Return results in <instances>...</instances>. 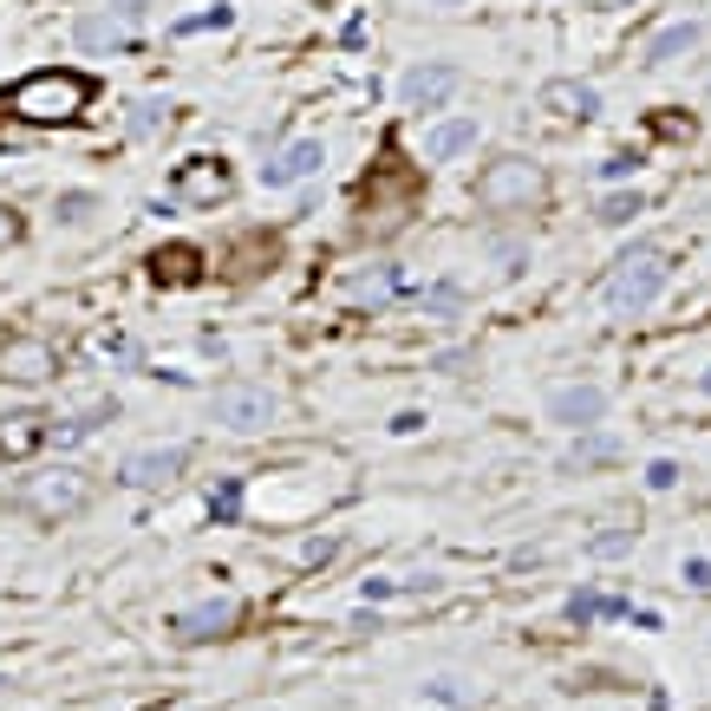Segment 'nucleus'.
Instances as JSON below:
<instances>
[{
    "label": "nucleus",
    "mask_w": 711,
    "mask_h": 711,
    "mask_svg": "<svg viewBox=\"0 0 711 711\" xmlns=\"http://www.w3.org/2000/svg\"><path fill=\"white\" fill-rule=\"evenodd\" d=\"M98 98V78L78 66H40L26 72L20 85L0 92V112L20 118V125H78Z\"/></svg>",
    "instance_id": "f257e3e1"
},
{
    "label": "nucleus",
    "mask_w": 711,
    "mask_h": 711,
    "mask_svg": "<svg viewBox=\"0 0 711 711\" xmlns=\"http://www.w3.org/2000/svg\"><path fill=\"white\" fill-rule=\"evenodd\" d=\"M418 210V177L385 150V163H372V177H365V190H359V222L353 235H392V229H405Z\"/></svg>",
    "instance_id": "f03ea898"
},
{
    "label": "nucleus",
    "mask_w": 711,
    "mask_h": 711,
    "mask_svg": "<svg viewBox=\"0 0 711 711\" xmlns=\"http://www.w3.org/2000/svg\"><path fill=\"white\" fill-rule=\"evenodd\" d=\"M666 282H672V268H666V255L652 248V242H634L620 262H614V275H607V287H601V300L620 314V320H640L646 307L666 294Z\"/></svg>",
    "instance_id": "7ed1b4c3"
},
{
    "label": "nucleus",
    "mask_w": 711,
    "mask_h": 711,
    "mask_svg": "<svg viewBox=\"0 0 711 711\" xmlns=\"http://www.w3.org/2000/svg\"><path fill=\"white\" fill-rule=\"evenodd\" d=\"M542 197V170L529 163V157H497V163H484V177H477V203L490 215H516L529 210Z\"/></svg>",
    "instance_id": "20e7f679"
},
{
    "label": "nucleus",
    "mask_w": 711,
    "mask_h": 711,
    "mask_svg": "<svg viewBox=\"0 0 711 711\" xmlns=\"http://www.w3.org/2000/svg\"><path fill=\"white\" fill-rule=\"evenodd\" d=\"M170 197H177V203H190V210H215V203H229V197H235V170H229V157H222V150H197V157H183V163L170 170Z\"/></svg>",
    "instance_id": "39448f33"
},
{
    "label": "nucleus",
    "mask_w": 711,
    "mask_h": 711,
    "mask_svg": "<svg viewBox=\"0 0 711 711\" xmlns=\"http://www.w3.org/2000/svg\"><path fill=\"white\" fill-rule=\"evenodd\" d=\"M210 412H215L222 431H242V437H248V431L275 425V392H268V385H248V379H229V385H215Z\"/></svg>",
    "instance_id": "423d86ee"
},
{
    "label": "nucleus",
    "mask_w": 711,
    "mask_h": 711,
    "mask_svg": "<svg viewBox=\"0 0 711 711\" xmlns=\"http://www.w3.org/2000/svg\"><path fill=\"white\" fill-rule=\"evenodd\" d=\"M457 85H464V66L457 60H418V66H405V78H399V105L425 118V112H444L457 98Z\"/></svg>",
    "instance_id": "0eeeda50"
},
{
    "label": "nucleus",
    "mask_w": 711,
    "mask_h": 711,
    "mask_svg": "<svg viewBox=\"0 0 711 711\" xmlns=\"http://www.w3.org/2000/svg\"><path fill=\"white\" fill-rule=\"evenodd\" d=\"M242 627V601L235 594H210V601H197V607H183L177 620H170V634L183 646H203V640H229Z\"/></svg>",
    "instance_id": "6e6552de"
},
{
    "label": "nucleus",
    "mask_w": 711,
    "mask_h": 711,
    "mask_svg": "<svg viewBox=\"0 0 711 711\" xmlns=\"http://www.w3.org/2000/svg\"><path fill=\"white\" fill-rule=\"evenodd\" d=\"M320 163H327V144H320V138L275 144V150L262 157V190H294V183L320 177Z\"/></svg>",
    "instance_id": "1a4fd4ad"
},
{
    "label": "nucleus",
    "mask_w": 711,
    "mask_h": 711,
    "mask_svg": "<svg viewBox=\"0 0 711 711\" xmlns=\"http://www.w3.org/2000/svg\"><path fill=\"white\" fill-rule=\"evenodd\" d=\"M85 502H92V477H85V470H53V477H40V484H33V490H26V509H33V516H46V522H66V516H78V509H85Z\"/></svg>",
    "instance_id": "9d476101"
},
{
    "label": "nucleus",
    "mask_w": 711,
    "mask_h": 711,
    "mask_svg": "<svg viewBox=\"0 0 711 711\" xmlns=\"http://www.w3.org/2000/svg\"><path fill=\"white\" fill-rule=\"evenodd\" d=\"M607 418V385H594V379H569V385H555L549 392V425L562 431H587Z\"/></svg>",
    "instance_id": "9b49d317"
},
{
    "label": "nucleus",
    "mask_w": 711,
    "mask_h": 711,
    "mask_svg": "<svg viewBox=\"0 0 711 711\" xmlns=\"http://www.w3.org/2000/svg\"><path fill=\"white\" fill-rule=\"evenodd\" d=\"M183 464H190L183 444H150V450H131V457L118 464V484H125V490H163V484L183 477Z\"/></svg>",
    "instance_id": "f8f14e48"
},
{
    "label": "nucleus",
    "mask_w": 711,
    "mask_h": 711,
    "mask_svg": "<svg viewBox=\"0 0 711 711\" xmlns=\"http://www.w3.org/2000/svg\"><path fill=\"white\" fill-rule=\"evenodd\" d=\"M0 372H7L13 385H46V379H60V353H53L40 333H13V340L0 347Z\"/></svg>",
    "instance_id": "ddd939ff"
},
{
    "label": "nucleus",
    "mask_w": 711,
    "mask_h": 711,
    "mask_svg": "<svg viewBox=\"0 0 711 711\" xmlns=\"http://www.w3.org/2000/svg\"><path fill=\"white\" fill-rule=\"evenodd\" d=\"M46 444H53V418H46V412H33V405L0 412V457H7V464H26V457H40Z\"/></svg>",
    "instance_id": "4468645a"
},
{
    "label": "nucleus",
    "mask_w": 711,
    "mask_h": 711,
    "mask_svg": "<svg viewBox=\"0 0 711 711\" xmlns=\"http://www.w3.org/2000/svg\"><path fill=\"white\" fill-rule=\"evenodd\" d=\"M72 46H78V53H125V46H131V20H118L112 7H78Z\"/></svg>",
    "instance_id": "2eb2a0df"
},
{
    "label": "nucleus",
    "mask_w": 711,
    "mask_h": 711,
    "mask_svg": "<svg viewBox=\"0 0 711 711\" xmlns=\"http://www.w3.org/2000/svg\"><path fill=\"white\" fill-rule=\"evenodd\" d=\"M484 144V118H437L425 131V157L431 163H457V157H470Z\"/></svg>",
    "instance_id": "dca6fc26"
},
{
    "label": "nucleus",
    "mask_w": 711,
    "mask_h": 711,
    "mask_svg": "<svg viewBox=\"0 0 711 711\" xmlns=\"http://www.w3.org/2000/svg\"><path fill=\"white\" fill-rule=\"evenodd\" d=\"M601 464H620V437L601 425L574 431V444L562 450V477H587V470H601Z\"/></svg>",
    "instance_id": "f3484780"
},
{
    "label": "nucleus",
    "mask_w": 711,
    "mask_h": 711,
    "mask_svg": "<svg viewBox=\"0 0 711 711\" xmlns=\"http://www.w3.org/2000/svg\"><path fill=\"white\" fill-rule=\"evenodd\" d=\"M535 98H542V112H562V118H581V125L601 118V85H587V78H549Z\"/></svg>",
    "instance_id": "a211bd4d"
},
{
    "label": "nucleus",
    "mask_w": 711,
    "mask_h": 711,
    "mask_svg": "<svg viewBox=\"0 0 711 711\" xmlns=\"http://www.w3.org/2000/svg\"><path fill=\"white\" fill-rule=\"evenodd\" d=\"M150 282L157 287H190L203 282V248H190V242H170V248H150Z\"/></svg>",
    "instance_id": "6ab92c4d"
},
{
    "label": "nucleus",
    "mask_w": 711,
    "mask_h": 711,
    "mask_svg": "<svg viewBox=\"0 0 711 711\" xmlns=\"http://www.w3.org/2000/svg\"><path fill=\"white\" fill-rule=\"evenodd\" d=\"M118 418V399H92L85 412H72V418H53V444L60 450H78L85 437H98V431Z\"/></svg>",
    "instance_id": "aec40b11"
},
{
    "label": "nucleus",
    "mask_w": 711,
    "mask_h": 711,
    "mask_svg": "<svg viewBox=\"0 0 711 711\" xmlns=\"http://www.w3.org/2000/svg\"><path fill=\"white\" fill-rule=\"evenodd\" d=\"M699 40H705V26L699 20H672V26H659L652 40H646V66H672V60H686V53H699Z\"/></svg>",
    "instance_id": "412c9836"
},
{
    "label": "nucleus",
    "mask_w": 711,
    "mask_h": 711,
    "mask_svg": "<svg viewBox=\"0 0 711 711\" xmlns=\"http://www.w3.org/2000/svg\"><path fill=\"white\" fill-rule=\"evenodd\" d=\"M562 614H569L574 627H594V620H627V614H634V601L601 594V587H574L569 601H562Z\"/></svg>",
    "instance_id": "4be33fe9"
},
{
    "label": "nucleus",
    "mask_w": 711,
    "mask_h": 711,
    "mask_svg": "<svg viewBox=\"0 0 711 711\" xmlns=\"http://www.w3.org/2000/svg\"><path fill=\"white\" fill-rule=\"evenodd\" d=\"M347 294H353L359 307H385V300H399V294H405V275H399L392 262H379L372 275H353V282H347Z\"/></svg>",
    "instance_id": "5701e85b"
},
{
    "label": "nucleus",
    "mask_w": 711,
    "mask_h": 711,
    "mask_svg": "<svg viewBox=\"0 0 711 711\" xmlns=\"http://www.w3.org/2000/svg\"><path fill=\"white\" fill-rule=\"evenodd\" d=\"M170 118H177L170 98H138V105L125 112V131H131V138H157V131H170Z\"/></svg>",
    "instance_id": "b1692460"
},
{
    "label": "nucleus",
    "mask_w": 711,
    "mask_h": 711,
    "mask_svg": "<svg viewBox=\"0 0 711 711\" xmlns=\"http://www.w3.org/2000/svg\"><path fill=\"white\" fill-rule=\"evenodd\" d=\"M634 542H640V529L607 522V529H594V535H587V555H594V562H620V555H634Z\"/></svg>",
    "instance_id": "393cba45"
},
{
    "label": "nucleus",
    "mask_w": 711,
    "mask_h": 711,
    "mask_svg": "<svg viewBox=\"0 0 711 711\" xmlns=\"http://www.w3.org/2000/svg\"><path fill=\"white\" fill-rule=\"evenodd\" d=\"M640 210H646L640 190H607V197H601V210H594V222H601V229H627Z\"/></svg>",
    "instance_id": "a878e982"
},
{
    "label": "nucleus",
    "mask_w": 711,
    "mask_h": 711,
    "mask_svg": "<svg viewBox=\"0 0 711 711\" xmlns=\"http://www.w3.org/2000/svg\"><path fill=\"white\" fill-rule=\"evenodd\" d=\"M242 484H248V477H222L210 490V522H222V529L242 522Z\"/></svg>",
    "instance_id": "bb28decb"
},
{
    "label": "nucleus",
    "mask_w": 711,
    "mask_h": 711,
    "mask_svg": "<svg viewBox=\"0 0 711 711\" xmlns=\"http://www.w3.org/2000/svg\"><path fill=\"white\" fill-rule=\"evenodd\" d=\"M222 33V26H235V7H229V0H215V7H203V13H183V20H177V26H170V33H177V40H190V33Z\"/></svg>",
    "instance_id": "cd10ccee"
},
{
    "label": "nucleus",
    "mask_w": 711,
    "mask_h": 711,
    "mask_svg": "<svg viewBox=\"0 0 711 711\" xmlns=\"http://www.w3.org/2000/svg\"><path fill=\"white\" fill-rule=\"evenodd\" d=\"M484 248H490V262H497V268L509 275V282H516V275L529 268V242H516V235H490Z\"/></svg>",
    "instance_id": "c85d7f7f"
},
{
    "label": "nucleus",
    "mask_w": 711,
    "mask_h": 711,
    "mask_svg": "<svg viewBox=\"0 0 711 711\" xmlns=\"http://www.w3.org/2000/svg\"><path fill=\"white\" fill-rule=\"evenodd\" d=\"M53 215H60L66 229H78V222H92V215H98V197H92V190H60Z\"/></svg>",
    "instance_id": "c756f323"
},
{
    "label": "nucleus",
    "mask_w": 711,
    "mask_h": 711,
    "mask_svg": "<svg viewBox=\"0 0 711 711\" xmlns=\"http://www.w3.org/2000/svg\"><path fill=\"white\" fill-rule=\"evenodd\" d=\"M679 484H686L679 457H652V464H646V490H652V497H666V490H679Z\"/></svg>",
    "instance_id": "7c9ffc66"
},
{
    "label": "nucleus",
    "mask_w": 711,
    "mask_h": 711,
    "mask_svg": "<svg viewBox=\"0 0 711 711\" xmlns=\"http://www.w3.org/2000/svg\"><path fill=\"white\" fill-rule=\"evenodd\" d=\"M418 307H431V314H457V307H464V287H457V282L418 287Z\"/></svg>",
    "instance_id": "2f4dec72"
},
{
    "label": "nucleus",
    "mask_w": 711,
    "mask_h": 711,
    "mask_svg": "<svg viewBox=\"0 0 711 711\" xmlns=\"http://www.w3.org/2000/svg\"><path fill=\"white\" fill-rule=\"evenodd\" d=\"M425 699H431V705H477V692H470L464 679H431Z\"/></svg>",
    "instance_id": "473e14b6"
},
{
    "label": "nucleus",
    "mask_w": 711,
    "mask_h": 711,
    "mask_svg": "<svg viewBox=\"0 0 711 711\" xmlns=\"http://www.w3.org/2000/svg\"><path fill=\"white\" fill-rule=\"evenodd\" d=\"M640 170V150H614V157H601V183H627Z\"/></svg>",
    "instance_id": "72a5a7b5"
},
{
    "label": "nucleus",
    "mask_w": 711,
    "mask_h": 711,
    "mask_svg": "<svg viewBox=\"0 0 711 711\" xmlns=\"http://www.w3.org/2000/svg\"><path fill=\"white\" fill-rule=\"evenodd\" d=\"M333 555H340V535H307V542H300V562H307V569H320V562H333Z\"/></svg>",
    "instance_id": "f704fd0d"
},
{
    "label": "nucleus",
    "mask_w": 711,
    "mask_h": 711,
    "mask_svg": "<svg viewBox=\"0 0 711 711\" xmlns=\"http://www.w3.org/2000/svg\"><path fill=\"white\" fill-rule=\"evenodd\" d=\"M679 581L705 594V587H711V562H705V555H686V562H679Z\"/></svg>",
    "instance_id": "c9c22d12"
},
{
    "label": "nucleus",
    "mask_w": 711,
    "mask_h": 711,
    "mask_svg": "<svg viewBox=\"0 0 711 711\" xmlns=\"http://www.w3.org/2000/svg\"><path fill=\"white\" fill-rule=\"evenodd\" d=\"M20 235H26V222H20V210H7V203H0V248H13Z\"/></svg>",
    "instance_id": "e433bc0d"
},
{
    "label": "nucleus",
    "mask_w": 711,
    "mask_h": 711,
    "mask_svg": "<svg viewBox=\"0 0 711 711\" xmlns=\"http://www.w3.org/2000/svg\"><path fill=\"white\" fill-rule=\"evenodd\" d=\"M412 431H425V412H399L392 418V437H412Z\"/></svg>",
    "instance_id": "4c0bfd02"
},
{
    "label": "nucleus",
    "mask_w": 711,
    "mask_h": 711,
    "mask_svg": "<svg viewBox=\"0 0 711 711\" xmlns=\"http://www.w3.org/2000/svg\"><path fill=\"white\" fill-rule=\"evenodd\" d=\"M699 392H705V399H711V365H705V372H699Z\"/></svg>",
    "instance_id": "58836bf2"
},
{
    "label": "nucleus",
    "mask_w": 711,
    "mask_h": 711,
    "mask_svg": "<svg viewBox=\"0 0 711 711\" xmlns=\"http://www.w3.org/2000/svg\"><path fill=\"white\" fill-rule=\"evenodd\" d=\"M425 7H470V0H425Z\"/></svg>",
    "instance_id": "ea45409f"
},
{
    "label": "nucleus",
    "mask_w": 711,
    "mask_h": 711,
    "mask_svg": "<svg viewBox=\"0 0 711 711\" xmlns=\"http://www.w3.org/2000/svg\"><path fill=\"white\" fill-rule=\"evenodd\" d=\"M705 92H711V72H705Z\"/></svg>",
    "instance_id": "a19ab883"
}]
</instances>
